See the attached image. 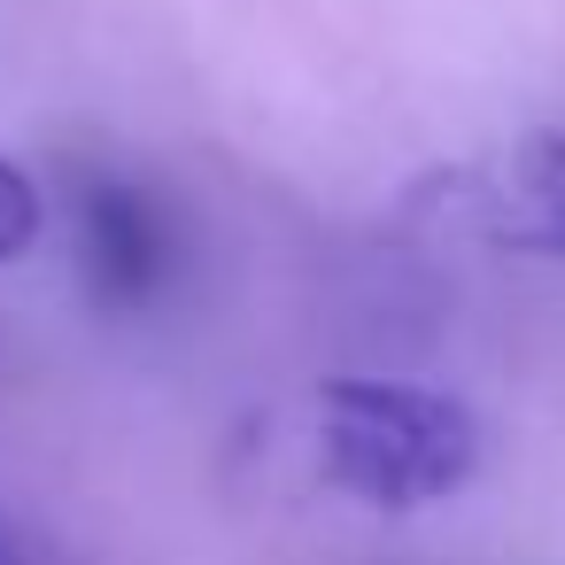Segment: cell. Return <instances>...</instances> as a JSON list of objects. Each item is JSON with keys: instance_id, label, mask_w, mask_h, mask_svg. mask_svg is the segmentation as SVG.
I'll return each instance as SVG.
<instances>
[{"instance_id": "obj_1", "label": "cell", "mask_w": 565, "mask_h": 565, "mask_svg": "<svg viewBox=\"0 0 565 565\" xmlns=\"http://www.w3.org/2000/svg\"><path fill=\"white\" fill-rule=\"evenodd\" d=\"M310 441L318 472L372 511H426L480 472V418L426 380H380V372L318 380Z\"/></svg>"}, {"instance_id": "obj_2", "label": "cell", "mask_w": 565, "mask_h": 565, "mask_svg": "<svg viewBox=\"0 0 565 565\" xmlns=\"http://www.w3.org/2000/svg\"><path fill=\"white\" fill-rule=\"evenodd\" d=\"M71 225H78V271H86L94 302L140 310L171 279V225L148 186H132L117 171H78Z\"/></svg>"}, {"instance_id": "obj_3", "label": "cell", "mask_w": 565, "mask_h": 565, "mask_svg": "<svg viewBox=\"0 0 565 565\" xmlns=\"http://www.w3.org/2000/svg\"><path fill=\"white\" fill-rule=\"evenodd\" d=\"M457 210L488 248L565 256V132H526L495 163L457 179Z\"/></svg>"}, {"instance_id": "obj_4", "label": "cell", "mask_w": 565, "mask_h": 565, "mask_svg": "<svg viewBox=\"0 0 565 565\" xmlns=\"http://www.w3.org/2000/svg\"><path fill=\"white\" fill-rule=\"evenodd\" d=\"M47 233V194L40 179L17 163V156H0V271H9L17 256H32Z\"/></svg>"}, {"instance_id": "obj_5", "label": "cell", "mask_w": 565, "mask_h": 565, "mask_svg": "<svg viewBox=\"0 0 565 565\" xmlns=\"http://www.w3.org/2000/svg\"><path fill=\"white\" fill-rule=\"evenodd\" d=\"M0 565H32V550L17 542V526H9V519H0Z\"/></svg>"}]
</instances>
